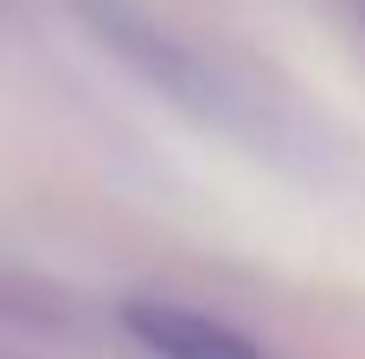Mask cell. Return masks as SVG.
<instances>
[{"mask_svg":"<svg viewBox=\"0 0 365 359\" xmlns=\"http://www.w3.org/2000/svg\"><path fill=\"white\" fill-rule=\"evenodd\" d=\"M122 328L154 359H263L250 334L199 308H180V302H122Z\"/></svg>","mask_w":365,"mask_h":359,"instance_id":"6da1fadb","label":"cell"}]
</instances>
